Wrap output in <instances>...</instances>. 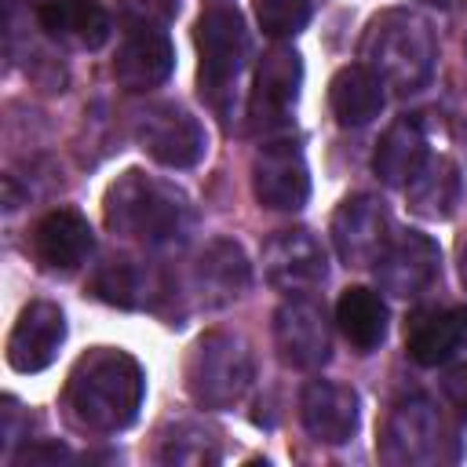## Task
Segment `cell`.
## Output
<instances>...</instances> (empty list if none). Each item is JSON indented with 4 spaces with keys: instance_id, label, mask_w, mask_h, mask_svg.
<instances>
[{
    "instance_id": "1",
    "label": "cell",
    "mask_w": 467,
    "mask_h": 467,
    "mask_svg": "<svg viewBox=\"0 0 467 467\" xmlns=\"http://www.w3.org/2000/svg\"><path fill=\"white\" fill-rule=\"evenodd\" d=\"M146 394L142 365L117 347H95L77 358L66 379V409L91 434H120L139 420Z\"/></svg>"
},
{
    "instance_id": "2",
    "label": "cell",
    "mask_w": 467,
    "mask_h": 467,
    "mask_svg": "<svg viewBox=\"0 0 467 467\" xmlns=\"http://www.w3.org/2000/svg\"><path fill=\"white\" fill-rule=\"evenodd\" d=\"M106 212V226L120 237L142 241V244H175L186 237L190 223H193V208L190 197L157 175L146 171H124L102 201Z\"/></svg>"
},
{
    "instance_id": "3",
    "label": "cell",
    "mask_w": 467,
    "mask_h": 467,
    "mask_svg": "<svg viewBox=\"0 0 467 467\" xmlns=\"http://www.w3.org/2000/svg\"><path fill=\"white\" fill-rule=\"evenodd\" d=\"M358 55L387 88H394L398 95H412L427 88L438 62V44L423 15L409 7H387L365 26Z\"/></svg>"
},
{
    "instance_id": "4",
    "label": "cell",
    "mask_w": 467,
    "mask_h": 467,
    "mask_svg": "<svg viewBox=\"0 0 467 467\" xmlns=\"http://www.w3.org/2000/svg\"><path fill=\"white\" fill-rule=\"evenodd\" d=\"M252 387V350L237 332H204L186 358V390L201 409H230Z\"/></svg>"
},
{
    "instance_id": "5",
    "label": "cell",
    "mask_w": 467,
    "mask_h": 467,
    "mask_svg": "<svg viewBox=\"0 0 467 467\" xmlns=\"http://www.w3.org/2000/svg\"><path fill=\"white\" fill-rule=\"evenodd\" d=\"M197 55H201V95L212 102V109L230 113L234 84L248 58V29L237 7H208L193 26Z\"/></svg>"
},
{
    "instance_id": "6",
    "label": "cell",
    "mask_w": 467,
    "mask_h": 467,
    "mask_svg": "<svg viewBox=\"0 0 467 467\" xmlns=\"http://www.w3.org/2000/svg\"><path fill=\"white\" fill-rule=\"evenodd\" d=\"M379 456L394 467L441 463V460H456V438L449 434V427L431 398L409 394L390 409V416L383 423Z\"/></svg>"
},
{
    "instance_id": "7",
    "label": "cell",
    "mask_w": 467,
    "mask_h": 467,
    "mask_svg": "<svg viewBox=\"0 0 467 467\" xmlns=\"http://www.w3.org/2000/svg\"><path fill=\"white\" fill-rule=\"evenodd\" d=\"M135 142L164 168H193L208 150L201 120L179 102L142 106L135 113Z\"/></svg>"
},
{
    "instance_id": "8",
    "label": "cell",
    "mask_w": 467,
    "mask_h": 467,
    "mask_svg": "<svg viewBox=\"0 0 467 467\" xmlns=\"http://www.w3.org/2000/svg\"><path fill=\"white\" fill-rule=\"evenodd\" d=\"M390 237H394L390 212L372 193L347 197L332 215V248L343 266H354V270L376 266V259L383 255Z\"/></svg>"
},
{
    "instance_id": "9",
    "label": "cell",
    "mask_w": 467,
    "mask_h": 467,
    "mask_svg": "<svg viewBox=\"0 0 467 467\" xmlns=\"http://www.w3.org/2000/svg\"><path fill=\"white\" fill-rule=\"evenodd\" d=\"M376 281L394 299H420L441 277V248L434 237L420 230H401L390 237L383 255L376 259Z\"/></svg>"
},
{
    "instance_id": "10",
    "label": "cell",
    "mask_w": 467,
    "mask_h": 467,
    "mask_svg": "<svg viewBox=\"0 0 467 467\" xmlns=\"http://www.w3.org/2000/svg\"><path fill=\"white\" fill-rule=\"evenodd\" d=\"M274 347L285 365L314 372L332 358V328L310 296H288L274 310Z\"/></svg>"
},
{
    "instance_id": "11",
    "label": "cell",
    "mask_w": 467,
    "mask_h": 467,
    "mask_svg": "<svg viewBox=\"0 0 467 467\" xmlns=\"http://www.w3.org/2000/svg\"><path fill=\"white\" fill-rule=\"evenodd\" d=\"M252 193L270 212H299L310 201V171L292 139H266L252 161Z\"/></svg>"
},
{
    "instance_id": "12",
    "label": "cell",
    "mask_w": 467,
    "mask_h": 467,
    "mask_svg": "<svg viewBox=\"0 0 467 467\" xmlns=\"http://www.w3.org/2000/svg\"><path fill=\"white\" fill-rule=\"evenodd\" d=\"M263 277L281 296H310L328 277V255L310 230H281L263 248Z\"/></svg>"
},
{
    "instance_id": "13",
    "label": "cell",
    "mask_w": 467,
    "mask_h": 467,
    "mask_svg": "<svg viewBox=\"0 0 467 467\" xmlns=\"http://www.w3.org/2000/svg\"><path fill=\"white\" fill-rule=\"evenodd\" d=\"M299 88H303L299 51L288 44H274L259 58V69H255V88H252V106H248L252 128H263V131L288 128V113L299 99Z\"/></svg>"
},
{
    "instance_id": "14",
    "label": "cell",
    "mask_w": 467,
    "mask_h": 467,
    "mask_svg": "<svg viewBox=\"0 0 467 467\" xmlns=\"http://www.w3.org/2000/svg\"><path fill=\"white\" fill-rule=\"evenodd\" d=\"M299 420L306 434L321 445H343L361 423V401L347 383L306 379L299 390Z\"/></svg>"
},
{
    "instance_id": "15",
    "label": "cell",
    "mask_w": 467,
    "mask_h": 467,
    "mask_svg": "<svg viewBox=\"0 0 467 467\" xmlns=\"http://www.w3.org/2000/svg\"><path fill=\"white\" fill-rule=\"evenodd\" d=\"M62 343H66V314H62V306H55L47 299H33L18 314V321H15L11 336H7V365L15 372H26V376L40 372L58 358Z\"/></svg>"
},
{
    "instance_id": "16",
    "label": "cell",
    "mask_w": 467,
    "mask_h": 467,
    "mask_svg": "<svg viewBox=\"0 0 467 467\" xmlns=\"http://www.w3.org/2000/svg\"><path fill=\"white\" fill-rule=\"evenodd\" d=\"M248 281H252V263H248L244 248L230 237L208 241L193 263V292L204 310L230 306L234 299L244 296Z\"/></svg>"
},
{
    "instance_id": "17",
    "label": "cell",
    "mask_w": 467,
    "mask_h": 467,
    "mask_svg": "<svg viewBox=\"0 0 467 467\" xmlns=\"http://www.w3.org/2000/svg\"><path fill=\"white\" fill-rule=\"evenodd\" d=\"M467 347V306H420L405 321V350L416 365L438 368Z\"/></svg>"
},
{
    "instance_id": "18",
    "label": "cell",
    "mask_w": 467,
    "mask_h": 467,
    "mask_svg": "<svg viewBox=\"0 0 467 467\" xmlns=\"http://www.w3.org/2000/svg\"><path fill=\"white\" fill-rule=\"evenodd\" d=\"M171 69H175V47H171L168 33L153 29V26H135L113 58V77L128 91H150V88L164 84L171 77Z\"/></svg>"
},
{
    "instance_id": "19",
    "label": "cell",
    "mask_w": 467,
    "mask_h": 467,
    "mask_svg": "<svg viewBox=\"0 0 467 467\" xmlns=\"http://www.w3.org/2000/svg\"><path fill=\"white\" fill-rule=\"evenodd\" d=\"M95 248L91 223L77 208L47 212L33 230V252L47 270H77Z\"/></svg>"
},
{
    "instance_id": "20",
    "label": "cell",
    "mask_w": 467,
    "mask_h": 467,
    "mask_svg": "<svg viewBox=\"0 0 467 467\" xmlns=\"http://www.w3.org/2000/svg\"><path fill=\"white\" fill-rule=\"evenodd\" d=\"M427 135H423V124L416 117H398L383 139L376 142V153H372V171L383 186H394V190H405L416 171L427 164Z\"/></svg>"
},
{
    "instance_id": "21",
    "label": "cell",
    "mask_w": 467,
    "mask_h": 467,
    "mask_svg": "<svg viewBox=\"0 0 467 467\" xmlns=\"http://www.w3.org/2000/svg\"><path fill=\"white\" fill-rule=\"evenodd\" d=\"M383 88L387 84L365 62H354V66L336 69V77L328 80V106L343 128H361L372 117H379V109L387 102Z\"/></svg>"
},
{
    "instance_id": "22",
    "label": "cell",
    "mask_w": 467,
    "mask_h": 467,
    "mask_svg": "<svg viewBox=\"0 0 467 467\" xmlns=\"http://www.w3.org/2000/svg\"><path fill=\"white\" fill-rule=\"evenodd\" d=\"M36 18L51 36L88 51L109 40V11L102 0H44Z\"/></svg>"
},
{
    "instance_id": "23",
    "label": "cell",
    "mask_w": 467,
    "mask_h": 467,
    "mask_svg": "<svg viewBox=\"0 0 467 467\" xmlns=\"http://www.w3.org/2000/svg\"><path fill=\"white\" fill-rule=\"evenodd\" d=\"M153 292H161L157 277L150 274V266H142L135 259H106L91 274V296L109 306L139 310V306L153 303Z\"/></svg>"
},
{
    "instance_id": "24",
    "label": "cell",
    "mask_w": 467,
    "mask_h": 467,
    "mask_svg": "<svg viewBox=\"0 0 467 467\" xmlns=\"http://www.w3.org/2000/svg\"><path fill=\"white\" fill-rule=\"evenodd\" d=\"M336 325L354 350L368 354L387 339V303L379 299V292L354 285L336 303Z\"/></svg>"
},
{
    "instance_id": "25",
    "label": "cell",
    "mask_w": 467,
    "mask_h": 467,
    "mask_svg": "<svg viewBox=\"0 0 467 467\" xmlns=\"http://www.w3.org/2000/svg\"><path fill=\"white\" fill-rule=\"evenodd\" d=\"M409 208L423 219H449L460 204L463 182L449 157H427V164L416 171V179L405 186Z\"/></svg>"
},
{
    "instance_id": "26",
    "label": "cell",
    "mask_w": 467,
    "mask_h": 467,
    "mask_svg": "<svg viewBox=\"0 0 467 467\" xmlns=\"http://www.w3.org/2000/svg\"><path fill=\"white\" fill-rule=\"evenodd\" d=\"M161 460H164V463H186V467L215 463V460H219V445H215V438H212L204 427H197V423H179L171 434H164Z\"/></svg>"
},
{
    "instance_id": "27",
    "label": "cell",
    "mask_w": 467,
    "mask_h": 467,
    "mask_svg": "<svg viewBox=\"0 0 467 467\" xmlns=\"http://www.w3.org/2000/svg\"><path fill=\"white\" fill-rule=\"evenodd\" d=\"M259 29L274 40H288L306 29L310 22V0H255Z\"/></svg>"
},
{
    "instance_id": "28",
    "label": "cell",
    "mask_w": 467,
    "mask_h": 467,
    "mask_svg": "<svg viewBox=\"0 0 467 467\" xmlns=\"http://www.w3.org/2000/svg\"><path fill=\"white\" fill-rule=\"evenodd\" d=\"M441 394L456 409V416L467 420V365H456L441 376Z\"/></svg>"
},
{
    "instance_id": "29",
    "label": "cell",
    "mask_w": 467,
    "mask_h": 467,
    "mask_svg": "<svg viewBox=\"0 0 467 467\" xmlns=\"http://www.w3.org/2000/svg\"><path fill=\"white\" fill-rule=\"evenodd\" d=\"M73 452L58 441H40V445H29L15 456V463H58V460H69Z\"/></svg>"
},
{
    "instance_id": "30",
    "label": "cell",
    "mask_w": 467,
    "mask_h": 467,
    "mask_svg": "<svg viewBox=\"0 0 467 467\" xmlns=\"http://www.w3.org/2000/svg\"><path fill=\"white\" fill-rule=\"evenodd\" d=\"M460 277H463V288H467V248L460 252Z\"/></svg>"
},
{
    "instance_id": "31",
    "label": "cell",
    "mask_w": 467,
    "mask_h": 467,
    "mask_svg": "<svg viewBox=\"0 0 467 467\" xmlns=\"http://www.w3.org/2000/svg\"><path fill=\"white\" fill-rule=\"evenodd\" d=\"M420 4H431V7H449L452 0H420Z\"/></svg>"
}]
</instances>
